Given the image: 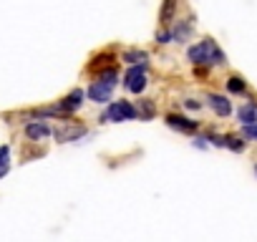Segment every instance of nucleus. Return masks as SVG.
I'll return each instance as SVG.
<instances>
[{
  "mask_svg": "<svg viewBox=\"0 0 257 242\" xmlns=\"http://www.w3.org/2000/svg\"><path fill=\"white\" fill-rule=\"evenodd\" d=\"M123 61L126 63H144L147 61V53L144 51H126L123 53Z\"/></svg>",
  "mask_w": 257,
  "mask_h": 242,
  "instance_id": "obj_15",
  "label": "nucleus"
},
{
  "mask_svg": "<svg viewBox=\"0 0 257 242\" xmlns=\"http://www.w3.org/2000/svg\"><path fill=\"white\" fill-rule=\"evenodd\" d=\"M209 142H212L214 147H227V137H212Z\"/></svg>",
  "mask_w": 257,
  "mask_h": 242,
  "instance_id": "obj_20",
  "label": "nucleus"
},
{
  "mask_svg": "<svg viewBox=\"0 0 257 242\" xmlns=\"http://www.w3.org/2000/svg\"><path fill=\"white\" fill-rule=\"evenodd\" d=\"M227 149H232V152H242V149H244V142H242L239 137H227Z\"/></svg>",
  "mask_w": 257,
  "mask_h": 242,
  "instance_id": "obj_17",
  "label": "nucleus"
},
{
  "mask_svg": "<svg viewBox=\"0 0 257 242\" xmlns=\"http://www.w3.org/2000/svg\"><path fill=\"white\" fill-rule=\"evenodd\" d=\"M51 134H53V129L48 124H43V121H36V124H28L26 127V137L28 139H46Z\"/></svg>",
  "mask_w": 257,
  "mask_h": 242,
  "instance_id": "obj_9",
  "label": "nucleus"
},
{
  "mask_svg": "<svg viewBox=\"0 0 257 242\" xmlns=\"http://www.w3.org/2000/svg\"><path fill=\"white\" fill-rule=\"evenodd\" d=\"M137 116H139L137 106H132L128 101H113L108 111L103 113V121H126V118H137Z\"/></svg>",
  "mask_w": 257,
  "mask_h": 242,
  "instance_id": "obj_2",
  "label": "nucleus"
},
{
  "mask_svg": "<svg viewBox=\"0 0 257 242\" xmlns=\"http://www.w3.org/2000/svg\"><path fill=\"white\" fill-rule=\"evenodd\" d=\"M137 111H139V116H142V118H152V116L157 113V106H154V101H152V98H142Z\"/></svg>",
  "mask_w": 257,
  "mask_h": 242,
  "instance_id": "obj_12",
  "label": "nucleus"
},
{
  "mask_svg": "<svg viewBox=\"0 0 257 242\" xmlns=\"http://www.w3.org/2000/svg\"><path fill=\"white\" fill-rule=\"evenodd\" d=\"M111 83H103V81H93L91 83V88H88V98L91 101H96V103H106V101H111Z\"/></svg>",
  "mask_w": 257,
  "mask_h": 242,
  "instance_id": "obj_4",
  "label": "nucleus"
},
{
  "mask_svg": "<svg viewBox=\"0 0 257 242\" xmlns=\"http://www.w3.org/2000/svg\"><path fill=\"white\" fill-rule=\"evenodd\" d=\"M187 56H189V61L192 63H227L224 61V53L217 48V43L214 41H202L199 46H192L189 51H187Z\"/></svg>",
  "mask_w": 257,
  "mask_h": 242,
  "instance_id": "obj_1",
  "label": "nucleus"
},
{
  "mask_svg": "<svg viewBox=\"0 0 257 242\" xmlns=\"http://www.w3.org/2000/svg\"><path fill=\"white\" fill-rule=\"evenodd\" d=\"M227 88H229L232 93H244L247 86H244V78H242V76H232V78L227 81Z\"/></svg>",
  "mask_w": 257,
  "mask_h": 242,
  "instance_id": "obj_14",
  "label": "nucleus"
},
{
  "mask_svg": "<svg viewBox=\"0 0 257 242\" xmlns=\"http://www.w3.org/2000/svg\"><path fill=\"white\" fill-rule=\"evenodd\" d=\"M83 134H86V129H83V127H76V124H66V127L53 129L56 142H73V139H78V137H83Z\"/></svg>",
  "mask_w": 257,
  "mask_h": 242,
  "instance_id": "obj_5",
  "label": "nucleus"
},
{
  "mask_svg": "<svg viewBox=\"0 0 257 242\" xmlns=\"http://www.w3.org/2000/svg\"><path fill=\"white\" fill-rule=\"evenodd\" d=\"M116 78H118V73H116V68H106V71H101V76H98V81H103V83H116Z\"/></svg>",
  "mask_w": 257,
  "mask_h": 242,
  "instance_id": "obj_16",
  "label": "nucleus"
},
{
  "mask_svg": "<svg viewBox=\"0 0 257 242\" xmlns=\"http://www.w3.org/2000/svg\"><path fill=\"white\" fill-rule=\"evenodd\" d=\"M11 169V147H0V177H6Z\"/></svg>",
  "mask_w": 257,
  "mask_h": 242,
  "instance_id": "obj_13",
  "label": "nucleus"
},
{
  "mask_svg": "<svg viewBox=\"0 0 257 242\" xmlns=\"http://www.w3.org/2000/svg\"><path fill=\"white\" fill-rule=\"evenodd\" d=\"M157 41H159V43H169V41H174V33H167V31H164V33L157 36Z\"/></svg>",
  "mask_w": 257,
  "mask_h": 242,
  "instance_id": "obj_19",
  "label": "nucleus"
},
{
  "mask_svg": "<svg viewBox=\"0 0 257 242\" xmlns=\"http://www.w3.org/2000/svg\"><path fill=\"white\" fill-rule=\"evenodd\" d=\"M237 118L242 121V124H254V121H257V106H252V103L239 106L237 108Z\"/></svg>",
  "mask_w": 257,
  "mask_h": 242,
  "instance_id": "obj_10",
  "label": "nucleus"
},
{
  "mask_svg": "<svg viewBox=\"0 0 257 242\" xmlns=\"http://www.w3.org/2000/svg\"><path fill=\"white\" fill-rule=\"evenodd\" d=\"M81 103H83V91H78V88H76V91H71V93H68L63 101H58V106H61L66 113L78 111V108H81Z\"/></svg>",
  "mask_w": 257,
  "mask_h": 242,
  "instance_id": "obj_7",
  "label": "nucleus"
},
{
  "mask_svg": "<svg viewBox=\"0 0 257 242\" xmlns=\"http://www.w3.org/2000/svg\"><path fill=\"white\" fill-rule=\"evenodd\" d=\"M244 137L257 142V121H254V124H244Z\"/></svg>",
  "mask_w": 257,
  "mask_h": 242,
  "instance_id": "obj_18",
  "label": "nucleus"
},
{
  "mask_svg": "<svg viewBox=\"0 0 257 242\" xmlns=\"http://www.w3.org/2000/svg\"><path fill=\"white\" fill-rule=\"evenodd\" d=\"M174 16H177V0H164V6H162V13H159V21H162L164 26H169Z\"/></svg>",
  "mask_w": 257,
  "mask_h": 242,
  "instance_id": "obj_11",
  "label": "nucleus"
},
{
  "mask_svg": "<svg viewBox=\"0 0 257 242\" xmlns=\"http://www.w3.org/2000/svg\"><path fill=\"white\" fill-rule=\"evenodd\" d=\"M167 124L177 132H184V134H194L197 132V121H189L187 116H177V113H169L167 116Z\"/></svg>",
  "mask_w": 257,
  "mask_h": 242,
  "instance_id": "obj_6",
  "label": "nucleus"
},
{
  "mask_svg": "<svg viewBox=\"0 0 257 242\" xmlns=\"http://www.w3.org/2000/svg\"><path fill=\"white\" fill-rule=\"evenodd\" d=\"M207 101H209V106H212V111H214L217 116H229V113H232V103H229L224 96L209 93V96H207Z\"/></svg>",
  "mask_w": 257,
  "mask_h": 242,
  "instance_id": "obj_8",
  "label": "nucleus"
},
{
  "mask_svg": "<svg viewBox=\"0 0 257 242\" xmlns=\"http://www.w3.org/2000/svg\"><path fill=\"white\" fill-rule=\"evenodd\" d=\"M184 106H187V108H192V111H194V108H199V106H202V103H199V101H192V98H189V101H184Z\"/></svg>",
  "mask_w": 257,
  "mask_h": 242,
  "instance_id": "obj_21",
  "label": "nucleus"
},
{
  "mask_svg": "<svg viewBox=\"0 0 257 242\" xmlns=\"http://www.w3.org/2000/svg\"><path fill=\"white\" fill-rule=\"evenodd\" d=\"M144 71H147L144 63L128 68V73H126V88L132 91V93H142V91L147 88V76H144Z\"/></svg>",
  "mask_w": 257,
  "mask_h": 242,
  "instance_id": "obj_3",
  "label": "nucleus"
},
{
  "mask_svg": "<svg viewBox=\"0 0 257 242\" xmlns=\"http://www.w3.org/2000/svg\"><path fill=\"white\" fill-rule=\"evenodd\" d=\"M254 174H257V167H254Z\"/></svg>",
  "mask_w": 257,
  "mask_h": 242,
  "instance_id": "obj_22",
  "label": "nucleus"
}]
</instances>
